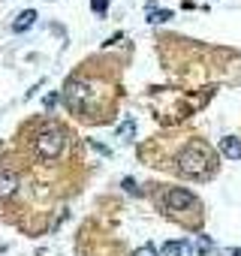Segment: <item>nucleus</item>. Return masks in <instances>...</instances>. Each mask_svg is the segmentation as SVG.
<instances>
[{
    "label": "nucleus",
    "instance_id": "obj_6",
    "mask_svg": "<svg viewBox=\"0 0 241 256\" xmlns=\"http://www.w3.org/2000/svg\"><path fill=\"white\" fill-rule=\"evenodd\" d=\"M160 253L163 256H193V244L190 241H166Z\"/></svg>",
    "mask_w": 241,
    "mask_h": 256
},
{
    "label": "nucleus",
    "instance_id": "obj_9",
    "mask_svg": "<svg viewBox=\"0 0 241 256\" xmlns=\"http://www.w3.org/2000/svg\"><path fill=\"white\" fill-rule=\"evenodd\" d=\"M133 130H136V120L130 118V120H124V124H120V126H118V136H130Z\"/></svg>",
    "mask_w": 241,
    "mask_h": 256
},
{
    "label": "nucleus",
    "instance_id": "obj_15",
    "mask_svg": "<svg viewBox=\"0 0 241 256\" xmlns=\"http://www.w3.org/2000/svg\"><path fill=\"white\" fill-rule=\"evenodd\" d=\"M232 256H241V247H235V250H232Z\"/></svg>",
    "mask_w": 241,
    "mask_h": 256
},
{
    "label": "nucleus",
    "instance_id": "obj_3",
    "mask_svg": "<svg viewBox=\"0 0 241 256\" xmlns=\"http://www.w3.org/2000/svg\"><path fill=\"white\" fill-rule=\"evenodd\" d=\"M64 100H66V106H70L72 112H88V100H90V88H88V82H82V78H70V82L64 84Z\"/></svg>",
    "mask_w": 241,
    "mask_h": 256
},
{
    "label": "nucleus",
    "instance_id": "obj_8",
    "mask_svg": "<svg viewBox=\"0 0 241 256\" xmlns=\"http://www.w3.org/2000/svg\"><path fill=\"white\" fill-rule=\"evenodd\" d=\"M34 22H36V12H34V10H24V12L16 18L12 30H16V34H24V30H30V28H34Z\"/></svg>",
    "mask_w": 241,
    "mask_h": 256
},
{
    "label": "nucleus",
    "instance_id": "obj_13",
    "mask_svg": "<svg viewBox=\"0 0 241 256\" xmlns=\"http://www.w3.org/2000/svg\"><path fill=\"white\" fill-rule=\"evenodd\" d=\"M133 256H157V250H154V247H139Z\"/></svg>",
    "mask_w": 241,
    "mask_h": 256
},
{
    "label": "nucleus",
    "instance_id": "obj_14",
    "mask_svg": "<svg viewBox=\"0 0 241 256\" xmlns=\"http://www.w3.org/2000/svg\"><path fill=\"white\" fill-rule=\"evenodd\" d=\"M124 190H127V193H139V190H136V181H133V178H127V181H124Z\"/></svg>",
    "mask_w": 241,
    "mask_h": 256
},
{
    "label": "nucleus",
    "instance_id": "obj_12",
    "mask_svg": "<svg viewBox=\"0 0 241 256\" xmlns=\"http://www.w3.org/2000/svg\"><path fill=\"white\" fill-rule=\"evenodd\" d=\"M90 10L94 12H106L108 10V0H90Z\"/></svg>",
    "mask_w": 241,
    "mask_h": 256
},
{
    "label": "nucleus",
    "instance_id": "obj_11",
    "mask_svg": "<svg viewBox=\"0 0 241 256\" xmlns=\"http://www.w3.org/2000/svg\"><path fill=\"white\" fill-rule=\"evenodd\" d=\"M172 18V12L169 10H160V12H151V22H169Z\"/></svg>",
    "mask_w": 241,
    "mask_h": 256
},
{
    "label": "nucleus",
    "instance_id": "obj_2",
    "mask_svg": "<svg viewBox=\"0 0 241 256\" xmlns=\"http://www.w3.org/2000/svg\"><path fill=\"white\" fill-rule=\"evenodd\" d=\"M64 145H66V133L58 124H42L34 136V151H36L40 160H58Z\"/></svg>",
    "mask_w": 241,
    "mask_h": 256
},
{
    "label": "nucleus",
    "instance_id": "obj_1",
    "mask_svg": "<svg viewBox=\"0 0 241 256\" xmlns=\"http://www.w3.org/2000/svg\"><path fill=\"white\" fill-rule=\"evenodd\" d=\"M211 169H214V151L202 139H193L178 154V172L184 178H205V175H211Z\"/></svg>",
    "mask_w": 241,
    "mask_h": 256
},
{
    "label": "nucleus",
    "instance_id": "obj_4",
    "mask_svg": "<svg viewBox=\"0 0 241 256\" xmlns=\"http://www.w3.org/2000/svg\"><path fill=\"white\" fill-rule=\"evenodd\" d=\"M163 205L169 211H184V208H199V199L184 187H169L166 196H163Z\"/></svg>",
    "mask_w": 241,
    "mask_h": 256
},
{
    "label": "nucleus",
    "instance_id": "obj_5",
    "mask_svg": "<svg viewBox=\"0 0 241 256\" xmlns=\"http://www.w3.org/2000/svg\"><path fill=\"white\" fill-rule=\"evenodd\" d=\"M220 151L226 160H241V139L238 136H223L220 139Z\"/></svg>",
    "mask_w": 241,
    "mask_h": 256
},
{
    "label": "nucleus",
    "instance_id": "obj_10",
    "mask_svg": "<svg viewBox=\"0 0 241 256\" xmlns=\"http://www.w3.org/2000/svg\"><path fill=\"white\" fill-rule=\"evenodd\" d=\"M211 250H214L211 238H208V235H202V238H199V253H211Z\"/></svg>",
    "mask_w": 241,
    "mask_h": 256
},
{
    "label": "nucleus",
    "instance_id": "obj_7",
    "mask_svg": "<svg viewBox=\"0 0 241 256\" xmlns=\"http://www.w3.org/2000/svg\"><path fill=\"white\" fill-rule=\"evenodd\" d=\"M18 190V178L12 172H0V199H10Z\"/></svg>",
    "mask_w": 241,
    "mask_h": 256
}]
</instances>
